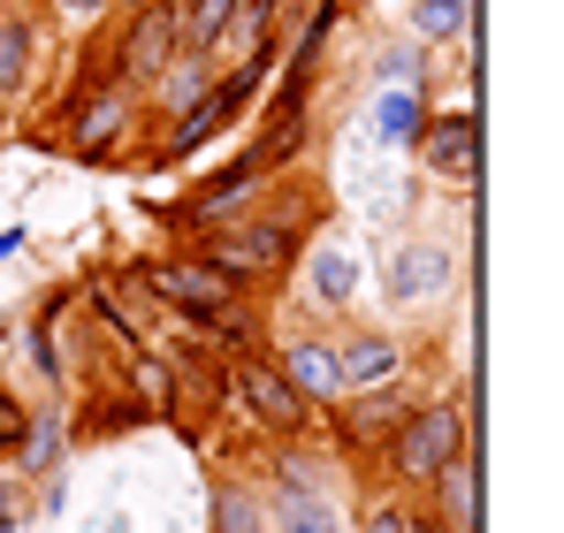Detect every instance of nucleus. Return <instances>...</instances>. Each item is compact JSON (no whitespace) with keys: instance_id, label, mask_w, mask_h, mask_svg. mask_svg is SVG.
<instances>
[{"instance_id":"f257e3e1","label":"nucleus","mask_w":564,"mask_h":533,"mask_svg":"<svg viewBox=\"0 0 564 533\" xmlns=\"http://www.w3.org/2000/svg\"><path fill=\"white\" fill-rule=\"evenodd\" d=\"M443 457H458V412H451V404H427V412H412V420L397 427L389 465H397L404 480H427Z\"/></svg>"},{"instance_id":"f03ea898","label":"nucleus","mask_w":564,"mask_h":533,"mask_svg":"<svg viewBox=\"0 0 564 533\" xmlns=\"http://www.w3.org/2000/svg\"><path fill=\"white\" fill-rule=\"evenodd\" d=\"M153 290H161L169 305H184V313H198V320H214V328H237V336H245V320L229 313L237 282H229L221 266H169V274H153Z\"/></svg>"},{"instance_id":"7ed1b4c3","label":"nucleus","mask_w":564,"mask_h":533,"mask_svg":"<svg viewBox=\"0 0 564 533\" xmlns=\"http://www.w3.org/2000/svg\"><path fill=\"white\" fill-rule=\"evenodd\" d=\"M176 54H184V15H176V8H161V0H145V15L130 23L122 69H130V77H169V69H176Z\"/></svg>"},{"instance_id":"20e7f679","label":"nucleus","mask_w":564,"mask_h":533,"mask_svg":"<svg viewBox=\"0 0 564 533\" xmlns=\"http://www.w3.org/2000/svg\"><path fill=\"white\" fill-rule=\"evenodd\" d=\"M290 260V229L282 221H260V229H229V237H214L206 244V266H221L229 282L237 274H268V266Z\"/></svg>"},{"instance_id":"39448f33","label":"nucleus","mask_w":564,"mask_h":533,"mask_svg":"<svg viewBox=\"0 0 564 533\" xmlns=\"http://www.w3.org/2000/svg\"><path fill=\"white\" fill-rule=\"evenodd\" d=\"M237 389H245V404H252V420H260V427H275V435H297V427H305V396L282 381L275 366H245V373H237Z\"/></svg>"},{"instance_id":"423d86ee","label":"nucleus","mask_w":564,"mask_h":533,"mask_svg":"<svg viewBox=\"0 0 564 533\" xmlns=\"http://www.w3.org/2000/svg\"><path fill=\"white\" fill-rule=\"evenodd\" d=\"M435 480H443V533H480V465L443 457Z\"/></svg>"},{"instance_id":"0eeeda50","label":"nucleus","mask_w":564,"mask_h":533,"mask_svg":"<svg viewBox=\"0 0 564 533\" xmlns=\"http://www.w3.org/2000/svg\"><path fill=\"white\" fill-rule=\"evenodd\" d=\"M282 381H290L297 396H344L336 351H321V344H290V351H282Z\"/></svg>"},{"instance_id":"6e6552de","label":"nucleus","mask_w":564,"mask_h":533,"mask_svg":"<svg viewBox=\"0 0 564 533\" xmlns=\"http://www.w3.org/2000/svg\"><path fill=\"white\" fill-rule=\"evenodd\" d=\"M427 161H435L443 176H466L473 161H480V122H473V115L435 122V130H427Z\"/></svg>"},{"instance_id":"1a4fd4ad","label":"nucleus","mask_w":564,"mask_h":533,"mask_svg":"<svg viewBox=\"0 0 564 533\" xmlns=\"http://www.w3.org/2000/svg\"><path fill=\"white\" fill-rule=\"evenodd\" d=\"M443 274H451V260H443L435 244H420V252H397L389 290H397V297H435V290H443Z\"/></svg>"},{"instance_id":"9d476101","label":"nucleus","mask_w":564,"mask_h":533,"mask_svg":"<svg viewBox=\"0 0 564 533\" xmlns=\"http://www.w3.org/2000/svg\"><path fill=\"white\" fill-rule=\"evenodd\" d=\"M245 91H252V69H245V77H229L221 91H206V107H198V115H184V130H176V145H198V138H206V130H214L221 115H237V99H245Z\"/></svg>"},{"instance_id":"9b49d317","label":"nucleus","mask_w":564,"mask_h":533,"mask_svg":"<svg viewBox=\"0 0 564 533\" xmlns=\"http://www.w3.org/2000/svg\"><path fill=\"white\" fill-rule=\"evenodd\" d=\"M336 373H344V389H351V381H389V373H397V351L375 344V336H367V344H344Z\"/></svg>"},{"instance_id":"f8f14e48","label":"nucleus","mask_w":564,"mask_h":533,"mask_svg":"<svg viewBox=\"0 0 564 533\" xmlns=\"http://www.w3.org/2000/svg\"><path fill=\"white\" fill-rule=\"evenodd\" d=\"M412 31H420V39H458V31H466V0H420Z\"/></svg>"},{"instance_id":"ddd939ff","label":"nucleus","mask_w":564,"mask_h":533,"mask_svg":"<svg viewBox=\"0 0 564 533\" xmlns=\"http://www.w3.org/2000/svg\"><path fill=\"white\" fill-rule=\"evenodd\" d=\"M23 62H31V23H8L0 31V91L23 85Z\"/></svg>"},{"instance_id":"4468645a","label":"nucleus","mask_w":564,"mask_h":533,"mask_svg":"<svg viewBox=\"0 0 564 533\" xmlns=\"http://www.w3.org/2000/svg\"><path fill=\"white\" fill-rule=\"evenodd\" d=\"M229 15H237V0H198V15H191V39H184V46H214V39L229 31Z\"/></svg>"},{"instance_id":"2eb2a0df","label":"nucleus","mask_w":564,"mask_h":533,"mask_svg":"<svg viewBox=\"0 0 564 533\" xmlns=\"http://www.w3.org/2000/svg\"><path fill=\"white\" fill-rule=\"evenodd\" d=\"M313 290H321L328 305H344V297H351V260H344V252H321V266H313Z\"/></svg>"},{"instance_id":"dca6fc26","label":"nucleus","mask_w":564,"mask_h":533,"mask_svg":"<svg viewBox=\"0 0 564 533\" xmlns=\"http://www.w3.org/2000/svg\"><path fill=\"white\" fill-rule=\"evenodd\" d=\"M214 533H260V503L252 496H221L214 503Z\"/></svg>"},{"instance_id":"f3484780","label":"nucleus","mask_w":564,"mask_h":533,"mask_svg":"<svg viewBox=\"0 0 564 533\" xmlns=\"http://www.w3.org/2000/svg\"><path fill=\"white\" fill-rule=\"evenodd\" d=\"M282 533H336V519H328V503H321V496H305V488H297V503H290Z\"/></svg>"},{"instance_id":"a211bd4d","label":"nucleus","mask_w":564,"mask_h":533,"mask_svg":"<svg viewBox=\"0 0 564 533\" xmlns=\"http://www.w3.org/2000/svg\"><path fill=\"white\" fill-rule=\"evenodd\" d=\"M412 122H420V107H412L404 91H389V99H381V130H389V138H404Z\"/></svg>"},{"instance_id":"6ab92c4d","label":"nucleus","mask_w":564,"mask_h":533,"mask_svg":"<svg viewBox=\"0 0 564 533\" xmlns=\"http://www.w3.org/2000/svg\"><path fill=\"white\" fill-rule=\"evenodd\" d=\"M115 122H122V107H115V99H99L93 115H85V130H77V138H85V145H99V138H115Z\"/></svg>"},{"instance_id":"aec40b11","label":"nucleus","mask_w":564,"mask_h":533,"mask_svg":"<svg viewBox=\"0 0 564 533\" xmlns=\"http://www.w3.org/2000/svg\"><path fill=\"white\" fill-rule=\"evenodd\" d=\"M397 412H404L397 396H367V404H359V427H367V435H381V427H389Z\"/></svg>"},{"instance_id":"412c9836","label":"nucleus","mask_w":564,"mask_h":533,"mask_svg":"<svg viewBox=\"0 0 564 533\" xmlns=\"http://www.w3.org/2000/svg\"><path fill=\"white\" fill-rule=\"evenodd\" d=\"M15 443H23V412L0 396V449H15Z\"/></svg>"},{"instance_id":"4be33fe9","label":"nucleus","mask_w":564,"mask_h":533,"mask_svg":"<svg viewBox=\"0 0 564 533\" xmlns=\"http://www.w3.org/2000/svg\"><path fill=\"white\" fill-rule=\"evenodd\" d=\"M397 526H404V519H397V511H381V519H375L367 533H397Z\"/></svg>"},{"instance_id":"5701e85b","label":"nucleus","mask_w":564,"mask_h":533,"mask_svg":"<svg viewBox=\"0 0 564 533\" xmlns=\"http://www.w3.org/2000/svg\"><path fill=\"white\" fill-rule=\"evenodd\" d=\"M62 8H69V15H93V8H107V0H62Z\"/></svg>"},{"instance_id":"b1692460","label":"nucleus","mask_w":564,"mask_h":533,"mask_svg":"<svg viewBox=\"0 0 564 533\" xmlns=\"http://www.w3.org/2000/svg\"><path fill=\"white\" fill-rule=\"evenodd\" d=\"M397 533H435V526H427V519H404V526H397Z\"/></svg>"}]
</instances>
